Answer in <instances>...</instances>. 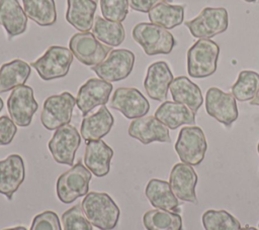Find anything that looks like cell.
<instances>
[{"instance_id": "cell-1", "label": "cell", "mask_w": 259, "mask_h": 230, "mask_svg": "<svg viewBox=\"0 0 259 230\" xmlns=\"http://www.w3.org/2000/svg\"><path fill=\"white\" fill-rule=\"evenodd\" d=\"M88 221L100 230H112L119 220V208L106 193L90 192L81 203Z\"/></svg>"}, {"instance_id": "cell-2", "label": "cell", "mask_w": 259, "mask_h": 230, "mask_svg": "<svg viewBox=\"0 0 259 230\" xmlns=\"http://www.w3.org/2000/svg\"><path fill=\"white\" fill-rule=\"evenodd\" d=\"M220 46L210 38H199L187 51V73L195 79L213 75L218 68Z\"/></svg>"}, {"instance_id": "cell-3", "label": "cell", "mask_w": 259, "mask_h": 230, "mask_svg": "<svg viewBox=\"0 0 259 230\" xmlns=\"http://www.w3.org/2000/svg\"><path fill=\"white\" fill-rule=\"evenodd\" d=\"M134 40L141 45L148 55L170 53L176 40L168 29L149 22H140L132 31Z\"/></svg>"}, {"instance_id": "cell-4", "label": "cell", "mask_w": 259, "mask_h": 230, "mask_svg": "<svg viewBox=\"0 0 259 230\" xmlns=\"http://www.w3.org/2000/svg\"><path fill=\"white\" fill-rule=\"evenodd\" d=\"M184 25L196 38H211L228 29L229 13L224 7H204L196 17L185 21Z\"/></svg>"}, {"instance_id": "cell-5", "label": "cell", "mask_w": 259, "mask_h": 230, "mask_svg": "<svg viewBox=\"0 0 259 230\" xmlns=\"http://www.w3.org/2000/svg\"><path fill=\"white\" fill-rule=\"evenodd\" d=\"M91 171L80 161L62 174L57 181V196L65 204H71L88 194Z\"/></svg>"}, {"instance_id": "cell-6", "label": "cell", "mask_w": 259, "mask_h": 230, "mask_svg": "<svg viewBox=\"0 0 259 230\" xmlns=\"http://www.w3.org/2000/svg\"><path fill=\"white\" fill-rule=\"evenodd\" d=\"M72 63L73 53L70 48L52 45L39 59L30 65L42 80L51 81L67 76Z\"/></svg>"}, {"instance_id": "cell-7", "label": "cell", "mask_w": 259, "mask_h": 230, "mask_svg": "<svg viewBox=\"0 0 259 230\" xmlns=\"http://www.w3.org/2000/svg\"><path fill=\"white\" fill-rule=\"evenodd\" d=\"M206 149L205 135L200 127L193 125L181 128L175 143V151L182 162L198 165L203 160Z\"/></svg>"}, {"instance_id": "cell-8", "label": "cell", "mask_w": 259, "mask_h": 230, "mask_svg": "<svg viewBox=\"0 0 259 230\" xmlns=\"http://www.w3.org/2000/svg\"><path fill=\"white\" fill-rule=\"evenodd\" d=\"M75 105L76 99L69 92L48 97L40 114L41 124L48 130H55L69 124Z\"/></svg>"}, {"instance_id": "cell-9", "label": "cell", "mask_w": 259, "mask_h": 230, "mask_svg": "<svg viewBox=\"0 0 259 230\" xmlns=\"http://www.w3.org/2000/svg\"><path fill=\"white\" fill-rule=\"evenodd\" d=\"M73 55L85 66H96L103 62L111 51V47L99 41L91 32L74 34L69 41Z\"/></svg>"}, {"instance_id": "cell-10", "label": "cell", "mask_w": 259, "mask_h": 230, "mask_svg": "<svg viewBox=\"0 0 259 230\" xmlns=\"http://www.w3.org/2000/svg\"><path fill=\"white\" fill-rule=\"evenodd\" d=\"M135 65V54L128 49H113L100 64L91 67V70L107 82H118L132 73Z\"/></svg>"}, {"instance_id": "cell-11", "label": "cell", "mask_w": 259, "mask_h": 230, "mask_svg": "<svg viewBox=\"0 0 259 230\" xmlns=\"http://www.w3.org/2000/svg\"><path fill=\"white\" fill-rule=\"evenodd\" d=\"M80 143L81 137L76 127L66 124L56 129L48 146L53 158L58 163L73 165Z\"/></svg>"}, {"instance_id": "cell-12", "label": "cell", "mask_w": 259, "mask_h": 230, "mask_svg": "<svg viewBox=\"0 0 259 230\" xmlns=\"http://www.w3.org/2000/svg\"><path fill=\"white\" fill-rule=\"evenodd\" d=\"M37 108L38 104L34 99L33 90L29 86L22 85L14 88L7 99L10 118L20 127H26L31 123Z\"/></svg>"}, {"instance_id": "cell-13", "label": "cell", "mask_w": 259, "mask_h": 230, "mask_svg": "<svg viewBox=\"0 0 259 230\" xmlns=\"http://www.w3.org/2000/svg\"><path fill=\"white\" fill-rule=\"evenodd\" d=\"M206 113L226 127H230L239 116L237 102L231 93L211 87L205 94Z\"/></svg>"}, {"instance_id": "cell-14", "label": "cell", "mask_w": 259, "mask_h": 230, "mask_svg": "<svg viewBox=\"0 0 259 230\" xmlns=\"http://www.w3.org/2000/svg\"><path fill=\"white\" fill-rule=\"evenodd\" d=\"M109 106L127 119L144 117L150 110L149 101L136 88H117L110 99Z\"/></svg>"}, {"instance_id": "cell-15", "label": "cell", "mask_w": 259, "mask_h": 230, "mask_svg": "<svg viewBox=\"0 0 259 230\" xmlns=\"http://www.w3.org/2000/svg\"><path fill=\"white\" fill-rule=\"evenodd\" d=\"M111 91V83L102 79L91 78L87 80L78 91L76 98L77 107L85 117V115L95 107L105 105L109 100Z\"/></svg>"}, {"instance_id": "cell-16", "label": "cell", "mask_w": 259, "mask_h": 230, "mask_svg": "<svg viewBox=\"0 0 259 230\" xmlns=\"http://www.w3.org/2000/svg\"><path fill=\"white\" fill-rule=\"evenodd\" d=\"M169 184L177 199L184 202L197 203L195 194L197 175L192 165L184 162L176 163L171 169Z\"/></svg>"}, {"instance_id": "cell-17", "label": "cell", "mask_w": 259, "mask_h": 230, "mask_svg": "<svg viewBox=\"0 0 259 230\" xmlns=\"http://www.w3.org/2000/svg\"><path fill=\"white\" fill-rule=\"evenodd\" d=\"M128 135L143 144L154 141L171 142L169 128L155 116H144L134 119L128 126Z\"/></svg>"}, {"instance_id": "cell-18", "label": "cell", "mask_w": 259, "mask_h": 230, "mask_svg": "<svg viewBox=\"0 0 259 230\" xmlns=\"http://www.w3.org/2000/svg\"><path fill=\"white\" fill-rule=\"evenodd\" d=\"M173 79V74L166 62L159 61L153 63L149 66L144 81L147 95L153 100L165 101Z\"/></svg>"}, {"instance_id": "cell-19", "label": "cell", "mask_w": 259, "mask_h": 230, "mask_svg": "<svg viewBox=\"0 0 259 230\" xmlns=\"http://www.w3.org/2000/svg\"><path fill=\"white\" fill-rule=\"evenodd\" d=\"M24 177V162L19 154H10L0 160V194L12 200L13 194L23 183Z\"/></svg>"}, {"instance_id": "cell-20", "label": "cell", "mask_w": 259, "mask_h": 230, "mask_svg": "<svg viewBox=\"0 0 259 230\" xmlns=\"http://www.w3.org/2000/svg\"><path fill=\"white\" fill-rule=\"evenodd\" d=\"M112 155V148L103 140L99 139L87 141L84 153L85 166L95 177H104L110 170V161Z\"/></svg>"}, {"instance_id": "cell-21", "label": "cell", "mask_w": 259, "mask_h": 230, "mask_svg": "<svg viewBox=\"0 0 259 230\" xmlns=\"http://www.w3.org/2000/svg\"><path fill=\"white\" fill-rule=\"evenodd\" d=\"M155 117L172 130L181 125L195 124V113H193L186 105L174 101L163 102L157 108Z\"/></svg>"}, {"instance_id": "cell-22", "label": "cell", "mask_w": 259, "mask_h": 230, "mask_svg": "<svg viewBox=\"0 0 259 230\" xmlns=\"http://www.w3.org/2000/svg\"><path fill=\"white\" fill-rule=\"evenodd\" d=\"M0 25L8 37L22 34L27 27V16L18 0H0Z\"/></svg>"}, {"instance_id": "cell-23", "label": "cell", "mask_w": 259, "mask_h": 230, "mask_svg": "<svg viewBox=\"0 0 259 230\" xmlns=\"http://www.w3.org/2000/svg\"><path fill=\"white\" fill-rule=\"evenodd\" d=\"M169 89L174 102L186 105L193 113H196L203 103L200 88L185 76L173 79Z\"/></svg>"}, {"instance_id": "cell-24", "label": "cell", "mask_w": 259, "mask_h": 230, "mask_svg": "<svg viewBox=\"0 0 259 230\" xmlns=\"http://www.w3.org/2000/svg\"><path fill=\"white\" fill-rule=\"evenodd\" d=\"M113 117L107 107L102 105L97 112L85 116L81 123V136L86 140H99L111 130Z\"/></svg>"}, {"instance_id": "cell-25", "label": "cell", "mask_w": 259, "mask_h": 230, "mask_svg": "<svg viewBox=\"0 0 259 230\" xmlns=\"http://www.w3.org/2000/svg\"><path fill=\"white\" fill-rule=\"evenodd\" d=\"M66 20L82 32H88L93 27L97 4L93 0H67Z\"/></svg>"}, {"instance_id": "cell-26", "label": "cell", "mask_w": 259, "mask_h": 230, "mask_svg": "<svg viewBox=\"0 0 259 230\" xmlns=\"http://www.w3.org/2000/svg\"><path fill=\"white\" fill-rule=\"evenodd\" d=\"M146 197L152 206L157 209L177 211L178 199L171 190L170 184L163 180L152 179L147 184L145 190Z\"/></svg>"}, {"instance_id": "cell-27", "label": "cell", "mask_w": 259, "mask_h": 230, "mask_svg": "<svg viewBox=\"0 0 259 230\" xmlns=\"http://www.w3.org/2000/svg\"><path fill=\"white\" fill-rule=\"evenodd\" d=\"M30 76V67L21 60H13L0 68V93L24 85Z\"/></svg>"}, {"instance_id": "cell-28", "label": "cell", "mask_w": 259, "mask_h": 230, "mask_svg": "<svg viewBox=\"0 0 259 230\" xmlns=\"http://www.w3.org/2000/svg\"><path fill=\"white\" fill-rule=\"evenodd\" d=\"M148 17L151 23L172 29L182 24L184 20V6L161 3L149 11Z\"/></svg>"}, {"instance_id": "cell-29", "label": "cell", "mask_w": 259, "mask_h": 230, "mask_svg": "<svg viewBox=\"0 0 259 230\" xmlns=\"http://www.w3.org/2000/svg\"><path fill=\"white\" fill-rule=\"evenodd\" d=\"M28 18L40 26H50L57 21L55 0H22Z\"/></svg>"}, {"instance_id": "cell-30", "label": "cell", "mask_w": 259, "mask_h": 230, "mask_svg": "<svg viewBox=\"0 0 259 230\" xmlns=\"http://www.w3.org/2000/svg\"><path fill=\"white\" fill-rule=\"evenodd\" d=\"M143 224L147 230H182L181 216L163 209L147 211L143 217Z\"/></svg>"}, {"instance_id": "cell-31", "label": "cell", "mask_w": 259, "mask_h": 230, "mask_svg": "<svg viewBox=\"0 0 259 230\" xmlns=\"http://www.w3.org/2000/svg\"><path fill=\"white\" fill-rule=\"evenodd\" d=\"M93 35L101 42L109 46H118L125 37V31L120 22H114L96 16L92 27Z\"/></svg>"}, {"instance_id": "cell-32", "label": "cell", "mask_w": 259, "mask_h": 230, "mask_svg": "<svg viewBox=\"0 0 259 230\" xmlns=\"http://www.w3.org/2000/svg\"><path fill=\"white\" fill-rule=\"evenodd\" d=\"M259 90V74L255 71H241L237 81L231 88V94L236 100L251 101Z\"/></svg>"}, {"instance_id": "cell-33", "label": "cell", "mask_w": 259, "mask_h": 230, "mask_svg": "<svg viewBox=\"0 0 259 230\" xmlns=\"http://www.w3.org/2000/svg\"><path fill=\"white\" fill-rule=\"evenodd\" d=\"M204 230H241L237 218L225 210H207L201 217Z\"/></svg>"}, {"instance_id": "cell-34", "label": "cell", "mask_w": 259, "mask_h": 230, "mask_svg": "<svg viewBox=\"0 0 259 230\" xmlns=\"http://www.w3.org/2000/svg\"><path fill=\"white\" fill-rule=\"evenodd\" d=\"M62 224L64 230H93L81 205H75L65 211L62 215Z\"/></svg>"}, {"instance_id": "cell-35", "label": "cell", "mask_w": 259, "mask_h": 230, "mask_svg": "<svg viewBox=\"0 0 259 230\" xmlns=\"http://www.w3.org/2000/svg\"><path fill=\"white\" fill-rule=\"evenodd\" d=\"M100 9L103 18L121 22L128 13V0H100Z\"/></svg>"}, {"instance_id": "cell-36", "label": "cell", "mask_w": 259, "mask_h": 230, "mask_svg": "<svg viewBox=\"0 0 259 230\" xmlns=\"http://www.w3.org/2000/svg\"><path fill=\"white\" fill-rule=\"evenodd\" d=\"M29 230H62L58 215L54 211H45L37 214Z\"/></svg>"}, {"instance_id": "cell-37", "label": "cell", "mask_w": 259, "mask_h": 230, "mask_svg": "<svg viewBox=\"0 0 259 230\" xmlns=\"http://www.w3.org/2000/svg\"><path fill=\"white\" fill-rule=\"evenodd\" d=\"M17 128L16 124L12 121V119L8 116H1L0 117V146L7 145L11 143Z\"/></svg>"}, {"instance_id": "cell-38", "label": "cell", "mask_w": 259, "mask_h": 230, "mask_svg": "<svg viewBox=\"0 0 259 230\" xmlns=\"http://www.w3.org/2000/svg\"><path fill=\"white\" fill-rule=\"evenodd\" d=\"M171 2L172 0H128V4L133 10L143 13H149L158 4Z\"/></svg>"}, {"instance_id": "cell-39", "label": "cell", "mask_w": 259, "mask_h": 230, "mask_svg": "<svg viewBox=\"0 0 259 230\" xmlns=\"http://www.w3.org/2000/svg\"><path fill=\"white\" fill-rule=\"evenodd\" d=\"M250 104L254 105V106H259V90L257 91L255 97L250 101Z\"/></svg>"}, {"instance_id": "cell-40", "label": "cell", "mask_w": 259, "mask_h": 230, "mask_svg": "<svg viewBox=\"0 0 259 230\" xmlns=\"http://www.w3.org/2000/svg\"><path fill=\"white\" fill-rule=\"evenodd\" d=\"M3 230H27V229L23 226H16V227H13V228H6V229H3Z\"/></svg>"}, {"instance_id": "cell-41", "label": "cell", "mask_w": 259, "mask_h": 230, "mask_svg": "<svg viewBox=\"0 0 259 230\" xmlns=\"http://www.w3.org/2000/svg\"><path fill=\"white\" fill-rule=\"evenodd\" d=\"M241 230H258L257 228H255V227H250V226H245L244 228H242Z\"/></svg>"}, {"instance_id": "cell-42", "label": "cell", "mask_w": 259, "mask_h": 230, "mask_svg": "<svg viewBox=\"0 0 259 230\" xmlns=\"http://www.w3.org/2000/svg\"><path fill=\"white\" fill-rule=\"evenodd\" d=\"M2 108H3V100L0 98V111L2 110Z\"/></svg>"}, {"instance_id": "cell-43", "label": "cell", "mask_w": 259, "mask_h": 230, "mask_svg": "<svg viewBox=\"0 0 259 230\" xmlns=\"http://www.w3.org/2000/svg\"><path fill=\"white\" fill-rule=\"evenodd\" d=\"M244 1L249 2V3H252V2H256V1H258V0H244Z\"/></svg>"}, {"instance_id": "cell-44", "label": "cell", "mask_w": 259, "mask_h": 230, "mask_svg": "<svg viewBox=\"0 0 259 230\" xmlns=\"http://www.w3.org/2000/svg\"><path fill=\"white\" fill-rule=\"evenodd\" d=\"M257 151H258V153H259V142H258V145H257Z\"/></svg>"}, {"instance_id": "cell-45", "label": "cell", "mask_w": 259, "mask_h": 230, "mask_svg": "<svg viewBox=\"0 0 259 230\" xmlns=\"http://www.w3.org/2000/svg\"><path fill=\"white\" fill-rule=\"evenodd\" d=\"M93 1H95V2H96V1H97V0H93Z\"/></svg>"}]
</instances>
